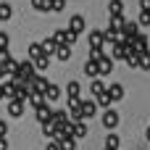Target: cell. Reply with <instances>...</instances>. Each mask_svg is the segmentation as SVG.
Wrapping results in <instances>:
<instances>
[{"label": "cell", "instance_id": "6da1fadb", "mask_svg": "<svg viewBox=\"0 0 150 150\" xmlns=\"http://www.w3.org/2000/svg\"><path fill=\"white\" fill-rule=\"evenodd\" d=\"M95 113H98V103L95 100H79V119L82 121H90Z\"/></svg>", "mask_w": 150, "mask_h": 150}, {"label": "cell", "instance_id": "7a4b0ae2", "mask_svg": "<svg viewBox=\"0 0 150 150\" xmlns=\"http://www.w3.org/2000/svg\"><path fill=\"white\" fill-rule=\"evenodd\" d=\"M95 66H98V76H108V74L113 71V58H111L108 53H103V55L95 61Z\"/></svg>", "mask_w": 150, "mask_h": 150}, {"label": "cell", "instance_id": "3957f363", "mask_svg": "<svg viewBox=\"0 0 150 150\" xmlns=\"http://www.w3.org/2000/svg\"><path fill=\"white\" fill-rule=\"evenodd\" d=\"M34 71H37V69H34L32 58H26V61H18V71H16V74H18V79H21V82H26L29 76H34Z\"/></svg>", "mask_w": 150, "mask_h": 150}, {"label": "cell", "instance_id": "277c9868", "mask_svg": "<svg viewBox=\"0 0 150 150\" xmlns=\"http://www.w3.org/2000/svg\"><path fill=\"white\" fill-rule=\"evenodd\" d=\"M137 32H140V24H137V21H127V18H124V24H121V29H119L121 40H132Z\"/></svg>", "mask_w": 150, "mask_h": 150}, {"label": "cell", "instance_id": "5b68a950", "mask_svg": "<svg viewBox=\"0 0 150 150\" xmlns=\"http://www.w3.org/2000/svg\"><path fill=\"white\" fill-rule=\"evenodd\" d=\"M53 37H55V42H58V45H74L79 34H74L71 29H58V32H55Z\"/></svg>", "mask_w": 150, "mask_h": 150}, {"label": "cell", "instance_id": "8992f818", "mask_svg": "<svg viewBox=\"0 0 150 150\" xmlns=\"http://www.w3.org/2000/svg\"><path fill=\"white\" fill-rule=\"evenodd\" d=\"M8 100H11V103H8V116H11V119H21L26 103H24V100H16V98H8Z\"/></svg>", "mask_w": 150, "mask_h": 150}, {"label": "cell", "instance_id": "52a82bcc", "mask_svg": "<svg viewBox=\"0 0 150 150\" xmlns=\"http://www.w3.org/2000/svg\"><path fill=\"white\" fill-rule=\"evenodd\" d=\"M103 127H105L108 132H113V129L119 127V113H116L113 108H105V113H103Z\"/></svg>", "mask_w": 150, "mask_h": 150}, {"label": "cell", "instance_id": "ba28073f", "mask_svg": "<svg viewBox=\"0 0 150 150\" xmlns=\"http://www.w3.org/2000/svg\"><path fill=\"white\" fill-rule=\"evenodd\" d=\"M87 121H71V137L74 140H82V137H87Z\"/></svg>", "mask_w": 150, "mask_h": 150}, {"label": "cell", "instance_id": "9c48e42d", "mask_svg": "<svg viewBox=\"0 0 150 150\" xmlns=\"http://www.w3.org/2000/svg\"><path fill=\"white\" fill-rule=\"evenodd\" d=\"M34 113H37V121L42 124V121H50V116H53V108H50V105H47V100H45L42 105H37V108H34Z\"/></svg>", "mask_w": 150, "mask_h": 150}, {"label": "cell", "instance_id": "30bf717a", "mask_svg": "<svg viewBox=\"0 0 150 150\" xmlns=\"http://www.w3.org/2000/svg\"><path fill=\"white\" fill-rule=\"evenodd\" d=\"M84 26H87V24H84V16H71L69 29H71L74 34H82V32H84Z\"/></svg>", "mask_w": 150, "mask_h": 150}, {"label": "cell", "instance_id": "8fae6325", "mask_svg": "<svg viewBox=\"0 0 150 150\" xmlns=\"http://www.w3.org/2000/svg\"><path fill=\"white\" fill-rule=\"evenodd\" d=\"M42 45V55H47V58H53V53H55V47H58V42H55V37H47L45 42H40Z\"/></svg>", "mask_w": 150, "mask_h": 150}, {"label": "cell", "instance_id": "7c38bea8", "mask_svg": "<svg viewBox=\"0 0 150 150\" xmlns=\"http://www.w3.org/2000/svg\"><path fill=\"white\" fill-rule=\"evenodd\" d=\"M105 92H108L111 103H116V100H121V98H124V87H121V84H111V87H105Z\"/></svg>", "mask_w": 150, "mask_h": 150}, {"label": "cell", "instance_id": "4fadbf2b", "mask_svg": "<svg viewBox=\"0 0 150 150\" xmlns=\"http://www.w3.org/2000/svg\"><path fill=\"white\" fill-rule=\"evenodd\" d=\"M53 55H55L58 61H69V58H71V45H58Z\"/></svg>", "mask_w": 150, "mask_h": 150}, {"label": "cell", "instance_id": "5bb4252c", "mask_svg": "<svg viewBox=\"0 0 150 150\" xmlns=\"http://www.w3.org/2000/svg\"><path fill=\"white\" fill-rule=\"evenodd\" d=\"M58 98H61V87L47 82V87H45V100H58Z\"/></svg>", "mask_w": 150, "mask_h": 150}, {"label": "cell", "instance_id": "9a60e30c", "mask_svg": "<svg viewBox=\"0 0 150 150\" xmlns=\"http://www.w3.org/2000/svg\"><path fill=\"white\" fill-rule=\"evenodd\" d=\"M26 103H29L32 108H37V105H42V103H45V92H29V98H26Z\"/></svg>", "mask_w": 150, "mask_h": 150}, {"label": "cell", "instance_id": "2e32d148", "mask_svg": "<svg viewBox=\"0 0 150 150\" xmlns=\"http://www.w3.org/2000/svg\"><path fill=\"white\" fill-rule=\"evenodd\" d=\"M103 42H105V40H103V32L92 29V32H90V45H92V47H103Z\"/></svg>", "mask_w": 150, "mask_h": 150}, {"label": "cell", "instance_id": "e0dca14e", "mask_svg": "<svg viewBox=\"0 0 150 150\" xmlns=\"http://www.w3.org/2000/svg\"><path fill=\"white\" fill-rule=\"evenodd\" d=\"M84 76H90V79H95V76H98V66H95V61H92V58H87V63H84Z\"/></svg>", "mask_w": 150, "mask_h": 150}, {"label": "cell", "instance_id": "ac0fdd59", "mask_svg": "<svg viewBox=\"0 0 150 150\" xmlns=\"http://www.w3.org/2000/svg\"><path fill=\"white\" fill-rule=\"evenodd\" d=\"M90 92H92V95H100V92H105V84L100 82V76H95V79H92V84H90Z\"/></svg>", "mask_w": 150, "mask_h": 150}, {"label": "cell", "instance_id": "d6986e66", "mask_svg": "<svg viewBox=\"0 0 150 150\" xmlns=\"http://www.w3.org/2000/svg\"><path fill=\"white\" fill-rule=\"evenodd\" d=\"M66 8V0H47V11H53V13H61Z\"/></svg>", "mask_w": 150, "mask_h": 150}, {"label": "cell", "instance_id": "ffe728a7", "mask_svg": "<svg viewBox=\"0 0 150 150\" xmlns=\"http://www.w3.org/2000/svg\"><path fill=\"white\" fill-rule=\"evenodd\" d=\"M105 150H119V134L111 132V134L105 137Z\"/></svg>", "mask_w": 150, "mask_h": 150}, {"label": "cell", "instance_id": "44dd1931", "mask_svg": "<svg viewBox=\"0 0 150 150\" xmlns=\"http://www.w3.org/2000/svg\"><path fill=\"white\" fill-rule=\"evenodd\" d=\"M121 24H124V16H121V13H116V16H111V26H108V29H111V32H119V29H121Z\"/></svg>", "mask_w": 150, "mask_h": 150}, {"label": "cell", "instance_id": "7402d4cb", "mask_svg": "<svg viewBox=\"0 0 150 150\" xmlns=\"http://www.w3.org/2000/svg\"><path fill=\"white\" fill-rule=\"evenodd\" d=\"M26 53H29V58L34 61V58H40V55H42V45H40V42H32Z\"/></svg>", "mask_w": 150, "mask_h": 150}, {"label": "cell", "instance_id": "603a6c76", "mask_svg": "<svg viewBox=\"0 0 150 150\" xmlns=\"http://www.w3.org/2000/svg\"><path fill=\"white\" fill-rule=\"evenodd\" d=\"M124 61L129 63V69H140V53H127Z\"/></svg>", "mask_w": 150, "mask_h": 150}, {"label": "cell", "instance_id": "cb8c5ba5", "mask_svg": "<svg viewBox=\"0 0 150 150\" xmlns=\"http://www.w3.org/2000/svg\"><path fill=\"white\" fill-rule=\"evenodd\" d=\"M32 63H34V69H37V71H45V69H47V63H50V58H47V55H40V58H34Z\"/></svg>", "mask_w": 150, "mask_h": 150}, {"label": "cell", "instance_id": "d4e9b609", "mask_svg": "<svg viewBox=\"0 0 150 150\" xmlns=\"http://www.w3.org/2000/svg\"><path fill=\"white\" fill-rule=\"evenodd\" d=\"M121 11H124V3H121V0H111V3H108V13H111V16H116V13H121Z\"/></svg>", "mask_w": 150, "mask_h": 150}, {"label": "cell", "instance_id": "484cf974", "mask_svg": "<svg viewBox=\"0 0 150 150\" xmlns=\"http://www.w3.org/2000/svg\"><path fill=\"white\" fill-rule=\"evenodd\" d=\"M11 16H13V8L8 3H0V21H8Z\"/></svg>", "mask_w": 150, "mask_h": 150}, {"label": "cell", "instance_id": "4316f807", "mask_svg": "<svg viewBox=\"0 0 150 150\" xmlns=\"http://www.w3.org/2000/svg\"><path fill=\"white\" fill-rule=\"evenodd\" d=\"M95 98H98L95 103H98L100 108H111V98H108V92H100V95H95Z\"/></svg>", "mask_w": 150, "mask_h": 150}, {"label": "cell", "instance_id": "83f0119b", "mask_svg": "<svg viewBox=\"0 0 150 150\" xmlns=\"http://www.w3.org/2000/svg\"><path fill=\"white\" fill-rule=\"evenodd\" d=\"M66 92H69V98H79V82H69V87H66Z\"/></svg>", "mask_w": 150, "mask_h": 150}, {"label": "cell", "instance_id": "f1b7e54d", "mask_svg": "<svg viewBox=\"0 0 150 150\" xmlns=\"http://www.w3.org/2000/svg\"><path fill=\"white\" fill-rule=\"evenodd\" d=\"M42 134H45L47 140L55 134V127H53V121H42Z\"/></svg>", "mask_w": 150, "mask_h": 150}, {"label": "cell", "instance_id": "f546056e", "mask_svg": "<svg viewBox=\"0 0 150 150\" xmlns=\"http://www.w3.org/2000/svg\"><path fill=\"white\" fill-rule=\"evenodd\" d=\"M140 26H150V11H142L140 13V21H137Z\"/></svg>", "mask_w": 150, "mask_h": 150}, {"label": "cell", "instance_id": "4dcf8cb0", "mask_svg": "<svg viewBox=\"0 0 150 150\" xmlns=\"http://www.w3.org/2000/svg\"><path fill=\"white\" fill-rule=\"evenodd\" d=\"M32 8L34 11H47V0H32Z\"/></svg>", "mask_w": 150, "mask_h": 150}, {"label": "cell", "instance_id": "1f68e13d", "mask_svg": "<svg viewBox=\"0 0 150 150\" xmlns=\"http://www.w3.org/2000/svg\"><path fill=\"white\" fill-rule=\"evenodd\" d=\"M11 45V37H8V32H0V50H5Z\"/></svg>", "mask_w": 150, "mask_h": 150}, {"label": "cell", "instance_id": "d6a6232c", "mask_svg": "<svg viewBox=\"0 0 150 150\" xmlns=\"http://www.w3.org/2000/svg\"><path fill=\"white\" fill-rule=\"evenodd\" d=\"M45 150H61V145H58V142L50 137V140H47V148H45Z\"/></svg>", "mask_w": 150, "mask_h": 150}, {"label": "cell", "instance_id": "836d02e7", "mask_svg": "<svg viewBox=\"0 0 150 150\" xmlns=\"http://www.w3.org/2000/svg\"><path fill=\"white\" fill-rule=\"evenodd\" d=\"M8 58H11V53H8V47H5V50H0V63H5Z\"/></svg>", "mask_w": 150, "mask_h": 150}, {"label": "cell", "instance_id": "e575fe53", "mask_svg": "<svg viewBox=\"0 0 150 150\" xmlns=\"http://www.w3.org/2000/svg\"><path fill=\"white\" fill-rule=\"evenodd\" d=\"M5 134H8V124H5V121H0V137H5Z\"/></svg>", "mask_w": 150, "mask_h": 150}, {"label": "cell", "instance_id": "d590c367", "mask_svg": "<svg viewBox=\"0 0 150 150\" xmlns=\"http://www.w3.org/2000/svg\"><path fill=\"white\" fill-rule=\"evenodd\" d=\"M140 11H150V0H140Z\"/></svg>", "mask_w": 150, "mask_h": 150}, {"label": "cell", "instance_id": "8d00e7d4", "mask_svg": "<svg viewBox=\"0 0 150 150\" xmlns=\"http://www.w3.org/2000/svg\"><path fill=\"white\" fill-rule=\"evenodd\" d=\"M0 150H8V140L5 137H0Z\"/></svg>", "mask_w": 150, "mask_h": 150}, {"label": "cell", "instance_id": "74e56055", "mask_svg": "<svg viewBox=\"0 0 150 150\" xmlns=\"http://www.w3.org/2000/svg\"><path fill=\"white\" fill-rule=\"evenodd\" d=\"M0 100H5V90H3V84H0Z\"/></svg>", "mask_w": 150, "mask_h": 150}, {"label": "cell", "instance_id": "f35d334b", "mask_svg": "<svg viewBox=\"0 0 150 150\" xmlns=\"http://www.w3.org/2000/svg\"><path fill=\"white\" fill-rule=\"evenodd\" d=\"M3 76H5V69H3V63H0V79H3Z\"/></svg>", "mask_w": 150, "mask_h": 150}]
</instances>
